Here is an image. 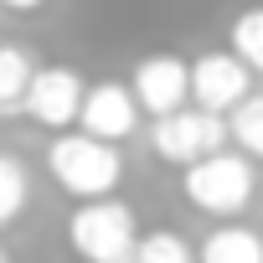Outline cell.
Listing matches in <instances>:
<instances>
[{
	"label": "cell",
	"instance_id": "6da1fadb",
	"mask_svg": "<svg viewBox=\"0 0 263 263\" xmlns=\"http://www.w3.org/2000/svg\"><path fill=\"white\" fill-rule=\"evenodd\" d=\"M47 171L62 191L83 196V201H98V196H114V186L124 181V160L108 140H93V135H72V129H62V135L47 145Z\"/></svg>",
	"mask_w": 263,
	"mask_h": 263
},
{
	"label": "cell",
	"instance_id": "7a4b0ae2",
	"mask_svg": "<svg viewBox=\"0 0 263 263\" xmlns=\"http://www.w3.org/2000/svg\"><path fill=\"white\" fill-rule=\"evenodd\" d=\"M67 242L83 263H129L140 248V227H135V212L124 201L98 196L67 217Z\"/></svg>",
	"mask_w": 263,
	"mask_h": 263
},
{
	"label": "cell",
	"instance_id": "3957f363",
	"mask_svg": "<svg viewBox=\"0 0 263 263\" xmlns=\"http://www.w3.org/2000/svg\"><path fill=\"white\" fill-rule=\"evenodd\" d=\"M186 196L206 217H237L253 201V165L242 150H217L186 165Z\"/></svg>",
	"mask_w": 263,
	"mask_h": 263
},
{
	"label": "cell",
	"instance_id": "277c9868",
	"mask_svg": "<svg viewBox=\"0 0 263 263\" xmlns=\"http://www.w3.org/2000/svg\"><path fill=\"white\" fill-rule=\"evenodd\" d=\"M227 119L212 114V108H176V114H160L155 119V155H165L171 165H196L201 155H217L227 150Z\"/></svg>",
	"mask_w": 263,
	"mask_h": 263
},
{
	"label": "cell",
	"instance_id": "5b68a950",
	"mask_svg": "<svg viewBox=\"0 0 263 263\" xmlns=\"http://www.w3.org/2000/svg\"><path fill=\"white\" fill-rule=\"evenodd\" d=\"M248 93H253V67L237 52H206V57L191 62V98H196V108L232 114Z\"/></svg>",
	"mask_w": 263,
	"mask_h": 263
},
{
	"label": "cell",
	"instance_id": "8992f818",
	"mask_svg": "<svg viewBox=\"0 0 263 263\" xmlns=\"http://www.w3.org/2000/svg\"><path fill=\"white\" fill-rule=\"evenodd\" d=\"M83 98H88V88H83V78H78L72 67H36V78H31L21 108H26L36 124H47V129L62 135L67 124H78Z\"/></svg>",
	"mask_w": 263,
	"mask_h": 263
},
{
	"label": "cell",
	"instance_id": "52a82bcc",
	"mask_svg": "<svg viewBox=\"0 0 263 263\" xmlns=\"http://www.w3.org/2000/svg\"><path fill=\"white\" fill-rule=\"evenodd\" d=\"M78 124H83V135L108 140V145L129 140V135H135V124H140V98H135V88H124V83H98V88H88Z\"/></svg>",
	"mask_w": 263,
	"mask_h": 263
},
{
	"label": "cell",
	"instance_id": "ba28073f",
	"mask_svg": "<svg viewBox=\"0 0 263 263\" xmlns=\"http://www.w3.org/2000/svg\"><path fill=\"white\" fill-rule=\"evenodd\" d=\"M135 98H140V108L145 114H176V108H186V98H191V67L181 62V57H171V52H160V57H145L140 67H135Z\"/></svg>",
	"mask_w": 263,
	"mask_h": 263
},
{
	"label": "cell",
	"instance_id": "9c48e42d",
	"mask_svg": "<svg viewBox=\"0 0 263 263\" xmlns=\"http://www.w3.org/2000/svg\"><path fill=\"white\" fill-rule=\"evenodd\" d=\"M201 263H263V237L253 227H217L201 242Z\"/></svg>",
	"mask_w": 263,
	"mask_h": 263
},
{
	"label": "cell",
	"instance_id": "30bf717a",
	"mask_svg": "<svg viewBox=\"0 0 263 263\" xmlns=\"http://www.w3.org/2000/svg\"><path fill=\"white\" fill-rule=\"evenodd\" d=\"M227 129H232V140H237V150H242L248 160H263V93H248V98L232 108Z\"/></svg>",
	"mask_w": 263,
	"mask_h": 263
},
{
	"label": "cell",
	"instance_id": "8fae6325",
	"mask_svg": "<svg viewBox=\"0 0 263 263\" xmlns=\"http://www.w3.org/2000/svg\"><path fill=\"white\" fill-rule=\"evenodd\" d=\"M31 78H36L31 57H26L21 47H6V42H0V108L21 103V98H26V88H31Z\"/></svg>",
	"mask_w": 263,
	"mask_h": 263
},
{
	"label": "cell",
	"instance_id": "7c38bea8",
	"mask_svg": "<svg viewBox=\"0 0 263 263\" xmlns=\"http://www.w3.org/2000/svg\"><path fill=\"white\" fill-rule=\"evenodd\" d=\"M26 196H31V181H26V165L0 155V227H11L21 212H26Z\"/></svg>",
	"mask_w": 263,
	"mask_h": 263
},
{
	"label": "cell",
	"instance_id": "4fadbf2b",
	"mask_svg": "<svg viewBox=\"0 0 263 263\" xmlns=\"http://www.w3.org/2000/svg\"><path fill=\"white\" fill-rule=\"evenodd\" d=\"M129 263H196V253L186 248L181 232L160 227V232H145V237H140V248H135V258H129Z\"/></svg>",
	"mask_w": 263,
	"mask_h": 263
},
{
	"label": "cell",
	"instance_id": "5bb4252c",
	"mask_svg": "<svg viewBox=\"0 0 263 263\" xmlns=\"http://www.w3.org/2000/svg\"><path fill=\"white\" fill-rule=\"evenodd\" d=\"M232 52H237L253 72H263V11H242V16L232 21Z\"/></svg>",
	"mask_w": 263,
	"mask_h": 263
},
{
	"label": "cell",
	"instance_id": "9a60e30c",
	"mask_svg": "<svg viewBox=\"0 0 263 263\" xmlns=\"http://www.w3.org/2000/svg\"><path fill=\"white\" fill-rule=\"evenodd\" d=\"M6 6H11V11H36L42 0H6Z\"/></svg>",
	"mask_w": 263,
	"mask_h": 263
},
{
	"label": "cell",
	"instance_id": "2e32d148",
	"mask_svg": "<svg viewBox=\"0 0 263 263\" xmlns=\"http://www.w3.org/2000/svg\"><path fill=\"white\" fill-rule=\"evenodd\" d=\"M0 263H11V258H6V253H0Z\"/></svg>",
	"mask_w": 263,
	"mask_h": 263
}]
</instances>
